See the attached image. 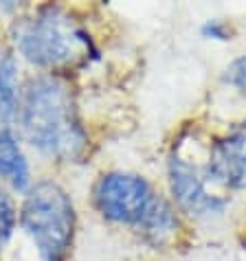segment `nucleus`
Returning <instances> with one entry per match:
<instances>
[{
	"label": "nucleus",
	"instance_id": "nucleus-3",
	"mask_svg": "<svg viewBox=\"0 0 246 261\" xmlns=\"http://www.w3.org/2000/svg\"><path fill=\"white\" fill-rule=\"evenodd\" d=\"M20 222L42 261H66L75 235V206L57 182L42 180L27 193Z\"/></svg>",
	"mask_w": 246,
	"mask_h": 261
},
{
	"label": "nucleus",
	"instance_id": "nucleus-6",
	"mask_svg": "<svg viewBox=\"0 0 246 261\" xmlns=\"http://www.w3.org/2000/svg\"><path fill=\"white\" fill-rule=\"evenodd\" d=\"M205 176L227 189L246 187V123L213 145Z\"/></svg>",
	"mask_w": 246,
	"mask_h": 261
},
{
	"label": "nucleus",
	"instance_id": "nucleus-4",
	"mask_svg": "<svg viewBox=\"0 0 246 261\" xmlns=\"http://www.w3.org/2000/svg\"><path fill=\"white\" fill-rule=\"evenodd\" d=\"M156 193L145 178L134 173H108L95 187V204L99 213L110 222L139 226L143 215L147 213Z\"/></svg>",
	"mask_w": 246,
	"mask_h": 261
},
{
	"label": "nucleus",
	"instance_id": "nucleus-8",
	"mask_svg": "<svg viewBox=\"0 0 246 261\" xmlns=\"http://www.w3.org/2000/svg\"><path fill=\"white\" fill-rule=\"evenodd\" d=\"M0 176L11 182L13 189L24 191L31 182L29 163L20 149L18 139L9 129H0Z\"/></svg>",
	"mask_w": 246,
	"mask_h": 261
},
{
	"label": "nucleus",
	"instance_id": "nucleus-7",
	"mask_svg": "<svg viewBox=\"0 0 246 261\" xmlns=\"http://www.w3.org/2000/svg\"><path fill=\"white\" fill-rule=\"evenodd\" d=\"M136 230L152 244H156V246L165 244L178 230V220H176V213H174L171 204L165 198H161V195H156L154 202L147 208V213L139 222Z\"/></svg>",
	"mask_w": 246,
	"mask_h": 261
},
{
	"label": "nucleus",
	"instance_id": "nucleus-2",
	"mask_svg": "<svg viewBox=\"0 0 246 261\" xmlns=\"http://www.w3.org/2000/svg\"><path fill=\"white\" fill-rule=\"evenodd\" d=\"M13 40L20 53L42 68L75 66L95 55L90 35L62 7H42L31 18L13 24Z\"/></svg>",
	"mask_w": 246,
	"mask_h": 261
},
{
	"label": "nucleus",
	"instance_id": "nucleus-1",
	"mask_svg": "<svg viewBox=\"0 0 246 261\" xmlns=\"http://www.w3.org/2000/svg\"><path fill=\"white\" fill-rule=\"evenodd\" d=\"M18 119L27 141L60 161H73L86 149V132L79 123L73 92L55 75H40L29 82Z\"/></svg>",
	"mask_w": 246,
	"mask_h": 261
},
{
	"label": "nucleus",
	"instance_id": "nucleus-9",
	"mask_svg": "<svg viewBox=\"0 0 246 261\" xmlns=\"http://www.w3.org/2000/svg\"><path fill=\"white\" fill-rule=\"evenodd\" d=\"M18 68L7 50H0V123L18 114Z\"/></svg>",
	"mask_w": 246,
	"mask_h": 261
},
{
	"label": "nucleus",
	"instance_id": "nucleus-12",
	"mask_svg": "<svg viewBox=\"0 0 246 261\" xmlns=\"http://www.w3.org/2000/svg\"><path fill=\"white\" fill-rule=\"evenodd\" d=\"M202 35L211 40H231V27L222 20H209V22L202 27Z\"/></svg>",
	"mask_w": 246,
	"mask_h": 261
},
{
	"label": "nucleus",
	"instance_id": "nucleus-10",
	"mask_svg": "<svg viewBox=\"0 0 246 261\" xmlns=\"http://www.w3.org/2000/svg\"><path fill=\"white\" fill-rule=\"evenodd\" d=\"M16 206L9 195L0 189V248L11 239L13 230H16Z\"/></svg>",
	"mask_w": 246,
	"mask_h": 261
},
{
	"label": "nucleus",
	"instance_id": "nucleus-5",
	"mask_svg": "<svg viewBox=\"0 0 246 261\" xmlns=\"http://www.w3.org/2000/svg\"><path fill=\"white\" fill-rule=\"evenodd\" d=\"M169 187L178 206L189 215H215L222 213V208L227 206V202L222 198L207 191L205 180L196 171V167H191L178 156H174L169 161Z\"/></svg>",
	"mask_w": 246,
	"mask_h": 261
},
{
	"label": "nucleus",
	"instance_id": "nucleus-11",
	"mask_svg": "<svg viewBox=\"0 0 246 261\" xmlns=\"http://www.w3.org/2000/svg\"><path fill=\"white\" fill-rule=\"evenodd\" d=\"M224 82L235 86L237 90L246 95V55L237 57L235 62H231V66L224 72Z\"/></svg>",
	"mask_w": 246,
	"mask_h": 261
}]
</instances>
